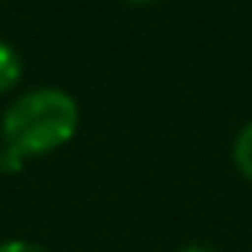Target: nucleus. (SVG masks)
Instances as JSON below:
<instances>
[{
  "label": "nucleus",
  "instance_id": "1",
  "mask_svg": "<svg viewBox=\"0 0 252 252\" xmlns=\"http://www.w3.org/2000/svg\"><path fill=\"white\" fill-rule=\"evenodd\" d=\"M80 128V107L60 86H36L15 95L0 116V172H21L30 158L60 152Z\"/></svg>",
  "mask_w": 252,
  "mask_h": 252
},
{
  "label": "nucleus",
  "instance_id": "2",
  "mask_svg": "<svg viewBox=\"0 0 252 252\" xmlns=\"http://www.w3.org/2000/svg\"><path fill=\"white\" fill-rule=\"evenodd\" d=\"M24 77V63H21V54L6 42L0 39V95H9Z\"/></svg>",
  "mask_w": 252,
  "mask_h": 252
},
{
  "label": "nucleus",
  "instance_id": "3",
  "mask_svg": "<svg viewBox=\"0 0 252 252\" xmlns=\"http://www.w3.org/2000/svg\"><path fill=\"white\" fill-rule=\"evenodd\" d=\"M231 160H234V169L252 184V122H246L237 131L231 143Z\"/></svg>",
  "mask_w": 252,
  "mask_h": 252
},
{
  "label": "nucleus",
  "instance_id": "4",
  "mask_svg": "<svg viewBox=\"0 0 252 252\" xmlns=\"http://www.w3.org/2000/svg\"><path fill=\"white\" fill-rule=\"evenodd\" d=\"M0 252H48V249L42 243H36V240L12 237V240H0Z\"/></svg>",
  "mask_w": 252,
  "mask_h": 252
},
{
  "label": "nucleus",
  "instance_id": "5",
  "mask_svg": "<svg viewBox=\"0 0 252 252\" xmlns=\"http://www.w3.org/2000/svg\"><path fill=\"white\" fill-rule=\"evenodd\" d=\"M178 252H220L217 246H211V243H202V240H193V243H187V246H181Z\"/></svg>",
  "mask_w": 252,
  "mask_h": 252
},
{
  "label": "nucleus",
  "instance_id": "6",
  "mask_svg": "<svg viewBox=\"0 0 252 252\" xmlns=\"http://www.w3.org/2000/svg\"><path fill=\"white\" fill-rule=\"evenodd\" d=\"M128 3H155V0H128Z\"/></svg>",
  "mask_w": 252,
  "mask_h": 252
}]
</instances>
